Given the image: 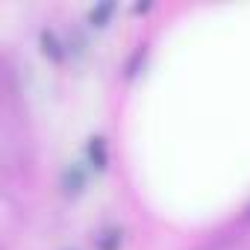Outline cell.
<instances>
[{
    "instance_id": "6da1fadb",
    "label": "cell",
    "mask_w": 250,
    "mask_h": 250,
    "mask_svg": "<svg viewBox=\"0 0 250 250\" xmlns=\"http://www.w3.org/2000/svg\"><path fill=\"white\" fill-rule=\"evenodd\" d=\"M39 44H42V53L50 59V62H65V56H68V50H65V44H62V39L53 33V30H42V36H39Z\"/></svg>"
},
{
    "instance_id": "7a4b0ae2",
    "label": "cell",
    "mask_w": 250,
    "mask_h": 250,
    "mask_svg": "<svg viewBox=\"0 0 250 250\" xmlns=\"http://www.w3.org/2000/svg\"><path fill=\"white\" fill-rule=\"evenodd\" d=\"M59 186H62V191H65L68 197L83 194V188H85V171H83L80 165H68V168L62 171V177H59Z\"/></svg>"
},
{
    "instance_id": "3957f363",
    "label": "cell",
    "mask_w": 250,
    "mask_h": 250,
    "mask_svg": "<svg viewBox=\"0 0 250 250\" xmlns=\"http://www.w3.org/2000/svg\"><path fill=\"white\" fill-rule=\"evenodd\" d=\"M85 156H88V162H91V168H94V171H103V168H106V162H109L106 142H103L100 136H91V139H88V147H85Z\"/></svg>"
},
{
    "instance_id": "277c9868",
    "label": "cell",
    "mask_w": 250,
    "mask_h": 250,
    "mask_svg": "<svg viewBox=\"0 0 250 250\" xmlns=\"http://www.w3.org/2000/svg\"><path fill=\"white\" fill-rule=\"evenodd\" d=\"M112 12H115V3H100V6H94L88 12V24L91 27H106L109 18H112Z\"/></svg>"
},
{
    "instance_id": "5b68a950",
    "label": "cell",
    "mask_w": 250,
    "mask_h": 250,
    "mask_svg": "<svg viewBox=\"0 0 250 250\" xmlns=\"http://www.w3.org/2000/svg\"><path fill=\"white\" fill-rule=\"evenodd\" d=\"M94 247L97 250H118L121 247V229H103L94 238Z\"/></svg>"
},
{
    "instance_id": "8992f818",
    "label": "cell",
    "mask_w": 250,
    "mask_h": 250,
    "mask_svg": "<svg viewBox=\"0 0 250 250\" xmlns=\"http://www.w3.org/2000/svg\"><path fill=\"white\" fill-rule=\"evenodd\" d=\"M247 221H250V206H247Z\"/></svg>"
}]
</instances>
